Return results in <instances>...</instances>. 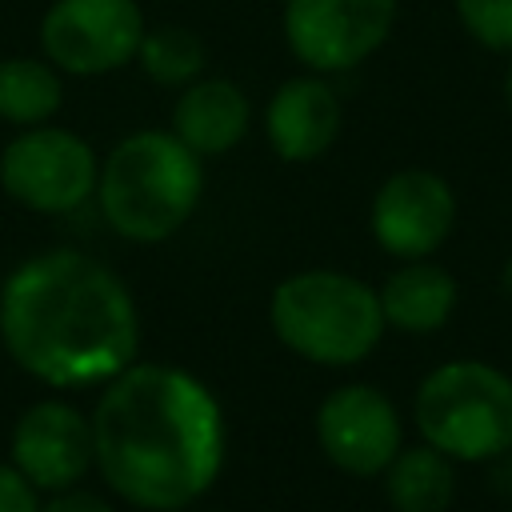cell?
Instances as JSON below:
<instances>
[{
	"instance_id": "e0dca14e",
	"label": "cell",
	"mask_w": 512,
	"mask_h": 512,
	"mask_svg": "<svg viewBox=\"0 0 512 512\" xmlns=\"http://www.w3.org/2000/svg\"><path fill=\"white\" fill-rule=\"evenodd\" d=\"M144 72L156 84H192L204 68V48L200 36H192L188 28H156L144 32L140 48H136Z\"/></svg>"
},
{
	"instance_id": "ffe728a7",
	"label": "cell",
	"mask_w": 512,
	"mask_h": 512,
	"mask_svg": "<svg viewBox=\"0 0 512 512\" xmlns=\"http://www.w3.org/2000/svg\"><path fill=\"white\" fill-rule=\"evenodd\" d=\"M40 512H116L104 496L96 492H84V488H60Z\"/></svg>"
},
{
	"instance_id": "7402d4cb",
	"label": "cell",
	"mask_w": 512,
	"mask_h": 512,
	"mask_svg": "<svg viewBox=\"0 0 512 512\" xmlns=\"http://www.w3.org/2000/svg\"><path fill=\"white\" fill-rule=\"evenodd\" d=\"M504 100H508V108H512V64H508V72H504Z\"/></svg>"
},
{
	"instance_id": "9c48e42d",
	"label": "cell",
	"mask_w": 512,
	"mask_h": 512,
	"mask_svg": "<svg viewBox=\"0 0 512 512\" xmlns=\"http://www.w3.org/2000/svg\"><path fill=\"white\" fill-rule=\"evenodd\" d=\"M456 224V196L444 176L428 168H404L388 176L372 200V236L400 260L436 252Z\"/></svg>"
},
{
	"instance_id": "ac0fdd59",
	"label": "cell",
	"mask_w": 512,
	"mask_h": 512,
	"mask_svg": "<svg viewBox=\"0 0 512 512\" xmlns=\"http://www.w3.org/2000/svg\"><path fill=\"white\" fill-rule=\"evenodd\" d=\"M464 32L492 48V52H512V0H452Z\"/></svg>"
},
{
	"instance_id": "44dd1931",
	"label": "cell",
	"mask_w": 512,
	"mask_h": 512,
	"mask_svg": "<svg viewBox=\"0 0 512 512\" xmlns=\"http://www.w3.org/2000/svg\"><path fill=\"white\" fill-rule=\"evenodd\" d=\"M500 288H504V296L512 300V260L504 264V272H500Z\"/></svg>"
},
{
	"instance_id": "8fae6325",
	"label": "cell",
	"mask_w": 512,
	"mask_h": 512,
	"mask_svg": "<svg viewBox=\"0 0 512 512\" xmlns=\"http://www.w3.org/2000/svg\"><path fill=\"white\" fill-rule=\"evenodd\" d=\"M12 460H16L12 468L32 488H52V492L72 488L96 464L92 420L80 416L72 404L40 400L16 420Z\"/></svg>"
},
{
	"instance_id": "5bb4252c",
	"label": "cell",
	"mask_w": 512,
	"mask_h": 512,
	"mask_svg": "<svg viewBox=\"0 0 512 512\" xmlns=\"http://www.w3.org/2000/svg\"><path fill=\"white\" fill-rule=\"evenodd\" d=\"M376 296L384 324L400 332H436L456 308V280L436 264L408 260L400 272L384 280Z\"/></svg>"
},
{
	"instance_id": "2e32d148",
	"label": "cell",
	"mask_w": 512,
	"mask_h": 512,
	"mask_svg": "<svg viewBox=\"0 0 512 512\" xmlns=\"http://www.w3.org/2000/svg\"><path fill=\"white\" fill-rule=\"evenodd\" d=\"M64 100V84H60V68L48 60H32V56H8L0 60V120L12 124H44L48 116H56Z\"/></svg>"
},
{
	"instance_id": "52a82bcc",
	"label": "cell",
	"mask_w": 512,
	"mask_h": 512,
	"mask_svg": "<svg viewBox=\"0 0 512 512\" xmlns=\"http://www.w3.org/2000/svg\"><path fill=\"white\" fill-rule=\"evenodd\" d=\"M144 32L148 28L136 0H56L40 20L44 56L72 76L124 68Z\"/></svg>"
},
{
	"instance_id": "6da1fadb",
	"label": "cell",
	"mask_w": 512,
	"mask_h": 512,
	"mask_svg": "<svg viewBox=\"0 0 512 512\" xmlns=\"http://www.w3.org/2000/svg\"><path fill=\"white\" fill-rule=\"evenodd\" d=\"M96 468L136 508H184L204 496L224 460L216 396L184 368H120L92 416Z\"/></svg>"
},
{
	"instance_id": "d6986e66",
	"label": "cell",
	"mask_w": 512,
	"mask_h": 512,
	"mask_svg": "<svg viewBox=\"0 0 512 512\" xmlns=\"http://www.w3.org/2000/svg\"><path fill=\"white\" fill-rule=\"evenodd\" d=\"M0 512H40L36 488L8 464H0Z\"/></svg>"
},
{
	"instance_id": "7c38bea8",
	"label": "cell",
	"mask_w": 512,
	"mask_h": 512,
	"mask_svg": "<svg viewBox=\"0 0 512 512\" xmlns=\"http://www.w3.org/2000/svg\"><path fill=\"white\" fill-rule=\"evenodd\" d=\"M264 132L280 160H316L340 132V100L320 76H296L272 92L264 108Z\"/></svg>"
},
{
	"instance_id": "8992f818",
	"label": "cell",
	"mask_w": 512,
	"mask_h": 512,
	"mask_svg": "<svg viewBox=\"0 0 512 512\" xmlns=\"http://www.w3.org/2000/svg\"><path fill=\"white\" fill-rule=\"evenodd\" d=\"M96 156L68 128L32 124L0 152L4 192L32 212H72L96 192Z\"/></svg>"
},
{
	"instance_id": "30bf717a",
	"label": "cell",
	"mask_w": 512,
	"mask_h": 512,
	"mask_svg": "<svg viewBox=\"0 0 512 512\" xmlns=\"http://www.w3.org/2000/svg\"><path fill=\"white\" fill-rule=\"evenodd\" d=\"M316 436L336 468L352 476H376L400 452V416L384 392L368 384H344L324 396L316 412Z\"/></svg>"
},
{
	"instance_id": "3957f363",
	"label": "cell",
	"mask_w": 512,
	"mask_h": 512,
	"mask_svg": "<svg viewBox=\"0 0 512 512\" xmlns=\"http://www.w3.org/2000/svg\"><path fill=\"white\" fill-rule=\"evenodd\" d=\"M200 156L176 136V132H132L124 136L100 176H96V196L104 220L140 244L172 236L196 208L200 200Z\"/></svg>"
},
{
	"instance_id": "4fadbf2b",
	"label": "cell",
	"mask_w": 512,
	"mask_h": 512,
	"mask_svg": "<svg viewBox=\"0 0 512 512\" xmlns=\"http://www.w3.org/2000/svg\"><path fill=\"white\" fill-rule=\"evenodd\" d=\"M248 120H252V104L232 80H192L176 100L172 132L196 156H216L244 140Z\"/></svg>"
},
{
	"instance_id": "ba28073f",
	"label": "cell",
	"mask_w": 512,
	"mask_h": 512,
	"mask_svg": "<svg viewBox=\"0 0 512 512\" xmlns=\"http://www.w3.org/2000/svg\"><path fill=\"white\" fill-rule=\"evenodd\" d=\"M396 0H288L284 40L312 72H348L364 64L392 32Z\"/></svg>"
},
{
	"instance_id": "277c9868",
	"label": "cell",
	"mask_w": 512,
	"mask_h": 512,
	"mask_svg": "<svg viewBox=\"0 0 512 512\" xmlns=\"http://www.w3.org/2000/svg\"><path fill=\"white\" fill-rule=\"evenodd\" d=\"M268 316L280 344L328 368L364 360L384 332L380 296L364 280L324 268L276 284Z\"/></svg>"
},
{
	"instance_id": "9a60e30c",
	"label": "cell",
	"mask_w": 512,
	"mask_h": 512,
	"mask_svg": "<svg viewBox=\"0 0 512 512\" xmlns=\"http://www.w3.org/2000/svg\"><path fill=\"white\" fill-rule=\"evenodd\" d=\"M384 492L396 512H444L456 492L452 456L428 440L420 448H400L384 468Z\"/></svg>"
},
{
	"instance_id": "5b68a950",
	"label": "cell",
	"mask_w": 512,
	"mask_h": 512,
	"mask_svg": "<svg viewBox=\"0 0 512 512\" xmlns=\"http://www.w3.org/2000/svg\"><path fill=\"white\" fill-rule=\"evenodd\" d=\"M420 436L452 460H492L512 448V380L480 360H452L416 392Z\"/></svg>"
},
{
	"instance_id": "7a4b0ae2",
	"label": "cell",
	"mask_w": 512,
	"mask_h": 512,
	"mask_svg": "<svg viewBox=\"0 0 512 512\" xmlns=\"http://www.w3.org/2000/svg\"><path fill=\"white\" fill-rule=\"evenodd\" d=\"M0 336L28 376L56 388H88L132 364L140 324L112 268L56 248L4 280Z\"/></svg>"
}]
</instances>
